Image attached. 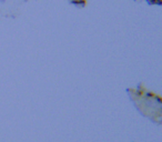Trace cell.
<instances>
[{"instance_id":"7a4b0ae2","label":"cell","mask_w":162,"mask_h":142,"mask_svg":"<svg viewBox=\"0 0 162 142\" xmlns=\"http://www.w3.org/2000/svg\"><path fill=\"white\" fill-rule=\"evenodd\" d=\"M150 4H153V5H161L162 0H149Z\"/></svg>"},{"instance_id":"6da1fadb","label":"cell","mask_w":162,"mask_h":142,"mask_svg":"<svg viewBox=\"0 0 162 142\" xmlns=\"http://www.w3.org/2000/svg\"><path fill=\"white\" fill-rule=\"evenodd\" d=\"M73 4H76V5H79V6H85V1L86 0H71Z\"/></svg>"}]
</instances>
